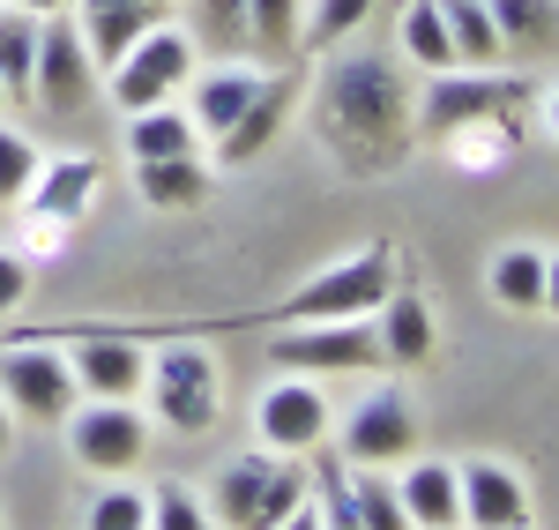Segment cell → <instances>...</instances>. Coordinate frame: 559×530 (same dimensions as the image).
<instances>
[{
    "label": "cell",
    "instance_id": "cell-1",
    "mask_svg": "<svg viewBox=\"0 0 559 530\" xmlns=\"http://www.w3.org/2000/svg\"><path fill=\"white\" fill-rule=\"evenodd\" d=\"M313 128H321L329 157H336L344 173H395L403 150H411V134H418V120H411L403 75L366 52V60H336V68L321 75Z\"/></svg>",
    "mask_w": 559,
    "mask_h": 530
},
{
    "label": "cell",
    "instance_id": "cell-2",
    "mask_svg": "<svg viewBox=\"0 0 559 530\" xmlns=\"http://www.w3.org/2000/svg\"><path fill=\"white\" fill-rule=\"evenodd\" d=\"M522 113H530V83L522 75H500V68H440L411 120H418V134L448 142V134H463V128L522 134Z\"/></svg>",
    "mask_w": 559,
    "mask_h": 530
},
{
    "label": "cell",
    "instance_id": "cell-3",
    "mask_svg": "<svg viewBox=\"0 0 559 530\" xmlns=\"http://www.w3.org/2000/svg\"><path fill=\"white\" fill-rule=\"evenodd\" d=\"M395 292V247H366V255H350V262L321 269L313 284H299L284 307H261L254 321H269V329H292V321H350V314H373ZM247 321V329H254Z\"/></svg>",
    "mask_w": 559,
    "mask_h": 530
},
{
    "label": "cell",
    "instance_id": "cell-4",
    "mask_svg": "<svg viewBox=\"0 0 559 530\" xmlns=\"http://www.w3.org/2000/svg\"><path fill=\"white\" fill-rule=\"evenodd\" d=\"M306 500V479L269 448V456H231L210 479V523L216 530H276Z\"/></svg>",
    "mask_w": 559,
    "mask_h": 530
},
{
    "label": "cell",
    "instance_id": "cell-5",
    "mask_svg": "<svg viewBox=\"0 0 559 530\" xmlns=\"http://www.w3.org/2000/svg\"><path fill=\"white\" fill-rule=\"evenodd\" d=\"M269 358L299 366V374H366V366H381V329L366 314H350V321H292V329L269 337Z\"/></svg>",
    "mask_w": 559,
    "mask_h": 530
},
{
    "label": "cell",
    "instance_id": "cell-6",
    "mask_svg": "<svg viewBox=\"0 0 559 530\" xmlns=\"http://www.w3.org/2000/svg\"><path fill=\"white\" fill-rule=\"evenodd\" d=\"M105 75H112V105L134 120V113L165 105V97L194 75V38L173 31V23H157V31H150V38H134L128 60H120V68H105Z\"/></svg>",
    "mask_w": 559,
    "mask_h": 530
},
{
    "label": "cell",
    "instance_id": "cell-7",
    "mask_svg": "<svg viewBox=\"0 0 559 530\" xmlns=\"http://www.w3.org/2000/svg\"><path fill=\"white\" fill-rule=\"evenodd\" d=\"M150 397H157V419L187 434V441H202L216 426V358L202 344H173V352L150 358Z\"/></svg>",
    "mask_w": 559,
    "mask_h": 530
},
{
    "label": "cell",
    "instance_id": "cell-8",
    "mask_svg": "<svg viewBox=\"0 0 559 530\" xmlns=\"http://www.w3.org/2000/svg\"><path fill=\"white\" fill-rule=\"evenodd\" d=\"M0 403L23 411V419H68L75 411V366L52 352V344H8L0 352Z\"/></svg>",
    "mask_w": 559,
    "mask_h": 530
},
{
    "label": "cell",
    "instance_id": "cell-9",
    "mask_svg": "<svg viewBox=\"0 0 559 530\" xmlns=\"http://www.w3.org/2000/svg\"><path fill=\"white\" fill-rule=\"evenodd\" d=\"M90 90H97V60H90V45L83 31L68 23V15H45V31H38V68H31V97H38L45 113H83L90 105Z\"/></svg>",
    "mask_w": 559,
    "mask_h": 530
},
{
    "label": "cell",
    "instance_id": "cell-10",
    "mask_svg": "<svg viewBox=\"0 0 559 530\" xmlns=\"http://www.w3.org/2000/svg\"><path fill=\"white\" fill-rule=\"evenodd\" d=\"M68 419H75V426H68V448H75L83 471H134L142 448H150L142 411L120 403V397H90V403H75Z\"/></svg>",
    "mask_w": 559,
    "mask_h": 530
},
{
    "label": "cell",
    "instance_id": "cell-11",
    "mask_svg": "<svg viewBox=\"0 0 559 530\" xmlns=\"http://www.w3.org/2000/svg\"><path fill=\"white\" fill-rule=\"evenodd\" d=\"M344 456L350 471H388V463H411L418 456V419H411V403L395 397V389H381V397H366L358 411H350L344 426Z\"/></svg>",
    "mask_w": 559,
    "mask_h": 530
},
{
    "label": "cell",
    "instance_id": "cell-12",
    "mask_svg": "<svg viewBox=\"0 0 559 530\" xmlns=\"http://www.w3.org/2000/svg\"><path fill=\"white\" fill-rule=\"evenodd\" d=\"M299 90H306V75H299V68H276V75H261V90L247 97V113H239L231 128L216 134V157H224V165H254L261 150L276 142V128L292 120Z\"/></svg>",
    "mask_w": 559,
    "mask_h": 530
},
{
    "label": "cell",
    "instance_id": "cell-13",
    "mask_svg": "<svg viewBox=\"0 0 559 530\" xmlns=\"http://www.w3.org/2000/svg\"><path fill=\"white\" fill-rule=\"evenodd\" d=\"M75 15H83L90 60H97V75H105V68H120V60H128L134 38H150L157 23H173V0H83Z\"/></svg>",
    "mask_w": 559,
    "mask_h": 530
},
{
    "label": "cell",
    "instance_id": "cell-14",
    "mask_svg": "<svg viewBox=\"0 0 559 530\" xmlns=\"http://www.w3.org/2000/svg\"><path fill=\"white\" fill-rule=\"evenodd\" d=\"M321 434H329V403H321V389L306 374L276 381L261 397V441L276 448V456H306V448H321Z\"/></svg>",
    "mask_w": 559,
    "mask_h": 530
},
{
    "label": "cell",
    "instance_id": "cell-15",
    "mask_svg": "<svg viewBox=\"0 0 559 530\" xmlns=\"http://www.w3.org/2000/svg\"><path fill=\"white\" fill-rule=\"evenodd\" d=\"M455 486H463V523L471 530H530V486H522L508 463H463L455 471Z\"/></svg>",
    "mask_w": 559,
    "mask_h": 530
},
{
    "label": "cell",
    "instance_id": "cell-16",
    "mask_svg": "<svg viewBox=\"0 0 559 530\" xmlns=\"http://www.w3.org/2000/svg\"><path fill=\"white\" fill-rule=\"evenodd\" d=\"M500 60H552L559 52V0H485Z\"/></svg>",
    "mask_w": 559,
    "mask_h": 530
},
{
    "label": "cell",
    "instance_id": "cell-17",
    "mask_svg": "<svg viewBox=\"0 0 559 530\" xmlns=\"http://www.w3.org/2000/svg\"><path fill=\"white\" fill-rule=\"evenodd\" d=\"M395 493H403L411 530H463V486H455V463H411V471L395 479Z\"/></svg>",
    "mask_w": 559,
    "mask_h": 530
},
{
    "label": "cell",
    "instance_id": "cell-18",
    "mask_svg": "<svg viewBox=\"0 0 559 530\" xmlns=\"http://www.w3.org/2000/svg\"><path fill=\"white\" fill-rule=\"evenodd\" d=\"M97 195V157H60V165H38V187L23 195L45 224H75Z\"/></svg>",
    "mask_w": 559,
    "mask_h": 530
},
{
    "label": "cell",
    "instance_id": "cell-19",
    "mask_svg": "<svg viewBox=\"0 0 559 530\" xmlns=\"http://www.w3.org/2000/svg\"><path fill=\"white\" fill-rule=\"evenodd\" d=\"M381 358L388 366H426L432 358V307L418 292H388L381 299Z\"/></svg>",
    "mask_w": 559,
    "mask_h": 530
},
{
    "label": "cell",
    "instance_id": "cell-20",
    "mask_svg": "<svg viewBox=\"0 0 559 530\" xmlns=\"http://www.w3.org/2000/svg\"><path fill=\"white\" fill-rule=\"evenodd\" d=\"M134 187H142V202L150 210H194L202 195H210V165L187 150V157H142L134 165Z\"/></svg>",
    "mask_w": 559,
    "mask_h": 530
},
{
    "label": "cell",
    "instance_id": "cell-21",
    "mask_svg": "<svg viewBox=\"0 0 559 530\" xmlns=\"http://www.w3.org/2000/svg\"><path fill=\"white\" fill-rule=\"evenodd\" d=\"M261 75L269 68H224V75H202L194 83V120H202V134H224L239 113H247V97L261 90Z\"/></svg>",
    "mask_w": 559,
    "mask_h": 530
},
{
    "label": "cell",
    "instance_id": "cell-22",
    "mask_svg": "<svg viewBox=\"0 0 559 530\" xmlns=\"http://www.w3.org/2000/svg\"><path fill=\"white\" fill-rule=\"evenodd\" d=\"M38 31H45V15H31V8H0V83L15 90V97H31Z\"/></svg>",
    "mask_w": 559,
    "mask_h": 530
},
{
    "label": "cell",
    "instance_id": "cell-23",
    "mask_svg": "<svg viewBox=\"0 0 559 530\" xmlns=\"http://www.w3.org/2000/svg\"><path fill=\"white\" fill-rule=\"evenodd\" d=\"M194 120L187 113H173V105H150V113H134V128H128V157L142 165V157H187L194 150Z\"/></svg>",
    "mask_w": 559,
    "mask_h": 530
},
{
    "label": "cell",
    "instance_id": "cell-24",
    "mask_svg": "<svg viewBox=\"0 0 559 530\" xmlns=\"http://www.w3.org/2000/svg\"><path fill=\"white\" fill-rule=\"evenodd\" d=\"M448 15V38H455V68H492L500 60V31L485 15V0H440Z\"/></svg>",
    "mask_w": 559,
    "mask_h": 530
},
{
    "label": "cell",
    "instance_id": "cell-25",
    "mask_svg": "<svg viewBox=\"0 0 559 530\" xmlns=\"http://www.w3.org/2000/svg\"><path fill=\"white\" fill-rule=\"evenodd\" d=\"M492 299L515 307V314L545 307V247H508V255L492 262Z\"/></svg>",
    "mask_w": 559,
    "mask_h": 530
},
{
    "label": "cell",
    "instance_id": "cell-26",
    "mask_svg": "<svg viewBox=\"0 0 559 530\" xmlns=\"http://www.w3.org/2000/svg\"><path fill=\"white\" fill-rule=\"evenodd\" d=\"M403 52L418 60V68H455V38H448V15H440V0H411L403 8Z\"/></svg>",
    "mask_w": 559,
    "mask_h": 530
},
{
    "label": "cell",
    "instance_id": "cell-27",
    "mask_svg": "<svg viewBox=\"0 0 559 530\" xmlns=\"http://www.w3.org/2000/svg\"><path fill=\"white\" fill-rule=\"evenodd\" d=\"M299 23H306V0H247V31H254L261 60H292L299 52Z\"/></svg>",
    "mask_w": 559,
    "mask_h": 530
},
{
    "label": "cell",
    "instance_id": "cell-28",
    "mask_svg": "<svg viewBox=\"0 0 559 530\" xmlns=\"http://www.w3.org/2000/svg\"><path fill=\"white\" fill-rule=\"evenodd\" d=\"M344 486H350V508H358V530H411L403 493H395L388 471H344Z\"/></svg>",
    "mask_w": 559,
    "mask_h": 530
},
{
    "label": "cell",
    "instance_id": "cell-29",
    "mask_svg": "<svg viewBox=\"0 0 559 530\" xmlns=\"http://www.w3.org/2000/svg\"><path fill=\"white\" fill-rule=\"evenodd\" d=\"M194 38L210 52H247L254 31H247V0H194Z\"/></svg>",
    "mask_w": 559,
    "mask_h": 530
},
{
    "label": "cell",
    "instance_id": "cell-30",
    "mask_svg": "<svg viewBox=\"0 0 559 530\" xmlns=\"http://www.w3.org/2000/svg\"><path fill=\"white\" fill-rule=\"evenodd\" d=\"M373 8H381V0H321V8H313V23H299V45H313V52H336V45H344L350 31L373 15Z\"/></svg>",
    "mask_w": 559,
    "mask_h": 530
},
{
    "label": "cell",
    "instance_id": "cell-31",
    "mask_svg": "<svg viewBox=\"0 0 559 530\" xmlns=\"http://www.w3.org/2000/svg\"><path fill=\"white\" fill-rule=\"evenodd\" d=\"M38 187V142L23 128H0V210H15Z\"/></svg>",
    "mask_w": 559,
    "mask_h": 530
},
{
    "label": "cell",
    "instance_id": "cell-32",
    "mask_svg": "<svg viewBox=\"0 0 559 530\" xmlns=\"http://www.w3.org/2000/svg\"><path fill=\"white\" fill-rule=\"evenodd\" d=\"M150 530H216V523H210V508H194L187 479H165L150 493Z\"/></svg>",
    "mask_w": 559,
    "mask_h": 530
},
{
    "label": "cell",
    "instance_id": "cell-33",
    "mask_svg": "<svg viewBox=\"0 0 559 530\" xmlns=\"http://www.w3.org/2000/svg\"><path fill=\"white\" fill-rule=\"evenodd\" d=\"M83 530H150V493H134V486L97 493V500H90V523H83Z\"/></svg>",
    "mask_w": 559,
    "mask_h": 530
},
{
    "label": "cell",
    "instance_id": "cell-34",
    "mask_svg": "<svg viewBox=\"0 0 559 530\" xmlns=\"http://www.w3.org/2000/svg\"><path fill=\"white\" fill-rule=\"evenodd\" d=\"M23 299H31V262L0 247V321H8V314L23 307Z\"/></svg>",
    "mask_w": 559,
    "mask_h": 530
},
{
    "label": "cell",
    "instance_id": "cell-35",
    "mask_svg": "<svg viewBox=\"0 0 559 530\" xmlns=\"http://www.w3.org/2000/svg\"><path fill=\"white\" fill-rule=\"evenodd\" d=\"M276 530H321V508H313V500H299V508H292Z\"/></svg>",
    "mask_w": 559,
    "mask_h": 530
},
{
    "label": "cell",
    "instance_id": "cell-36",
    "mask_svg": "<svg viewBox=\"0 0 559 530\" xmlns=\"http://www.w3.org/2000/svg\"><path fill=\"white\" fill-rule=\"evenodd\" d=\"M545 307L559 314V255H545Z\"/></svg>",
    "mask_w": 559,
    "mask_h": 530
},
{
    "label": "cell",
    "instance_id": "cell-37",
    "mask_svg": "<svg viewBox=\"0 0 559 530\" xmlns=\"http://www.w3.org/2000/svg\"><path fill=\"white\" fill-rule=\"evenodd\" d=\"M8 434H15V426H8V403H0V456H8Z\"/></svg>",
    "mask_w": 559,
    "mask_h": 530
},
{
    "label": "cell",
    "instance_id": "cell-38",
    "mask_svg": "<svg viewBox=\"0 0 559 530\" xmlns=\"http://www.w3.org/2000/svg\"><path fill=\"white\" fill-rule=\"evenodd\" d=\"M8 8H31V15H45V0H8Z\"/></svg>",
    "mask_w": 559,
    "mask_h": 530
},
{
    "label": "cell",
    "instance_id": "cell-39",
    "mask_svg": "<svg viewBox=\"0 0 559 530\" xmlns=\"http://www.w3.org/2000/svg\"><path fill=\"white\" fill-rule=\"evenodd\" d=\"M60 8H75V0H45V15H60Z\"/></svg>",
    "mask_w": 559,
    "mask_h": 530
},
{
    "label": "cell",
    "instance_id": "cell-40",
    "mask_svg": "<svg viewBox=\"0 0 559 530\" xmlns=\"http://www.w3.org/2000/svg\"><path fill=\"white\" fill-rule=\"evenodd\" d=\"M552 134H559V90H552Z\"/></svg>",
    "mask_w": 559,
    "mask_h": 530
},
{
    "label": "cell",
    "instance_id": "cell-41",
    "mask_svg": "<svg viewBox=\"0 0 559 530\" xmlns=\"http://www.w3.org/2000/svg\"><path fill=\"white\" fill-rule=\"evenodd\" d=\"M0 105H8V83H0Z\"/></svg>",
    "mask_w": 559,
    "mask_h": 530
},
{
    "label": "cell",
    "instance_id": "cell-42",
    "mask_svg": "<svg viewBox=\"0 0 559 530\" xmlns=\"http://www.w3.org/2000/svg\"><path fill=\"white\" fill-rule=\"evenodd\" d=\"M0 8H8V0H0Z\"/></svg>",
    "mask_w": 559,
    "mask_h": 530
}]
</instances>
